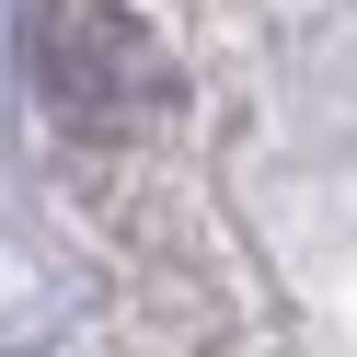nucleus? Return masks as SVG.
<instances>
[{
	"label": "nucleus",
	"instance_id": "1",
	"mask_svg": "<svg viewBox=\"0 0 357 357\" xmlns=\"http://www.w3.org/2000/svg\"><path fill=\"white\" fill-rule=\"evenodd\" d=\"M35 81H47V104L81 116V127H162L173 93H185L173 47L127 0H47V12H35Z\"/></svg>",
	"mask_w": 357,
	"mask_h": 357
}]
</instances>
